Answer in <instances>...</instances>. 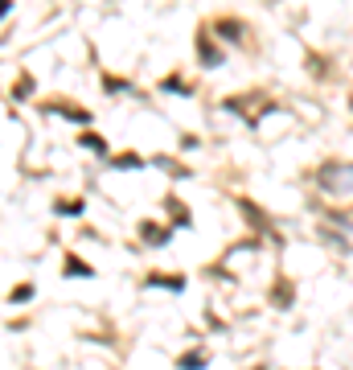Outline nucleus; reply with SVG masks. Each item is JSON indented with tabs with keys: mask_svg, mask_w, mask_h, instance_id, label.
Wrapping results in <instances>:
<instances>
[{
	"mask_svg": "<svg viewBox=\"0 0 353 370\" xmlns=\"http://www.w3.org/2000/svg\"><path fill=\"white\" fill-rule=\"evenodd\" d=\"M317 185L321 189H329V194H353V165H325L321 173H317Z\"/></svg>",
	"mask_w": 353,
	"mask_h": 370,
	"instance_id": "f257e3e1",
	"label": "nucleus"
},
{
	"mask_svg": "<svg viewBox=\"0 0 353 370\" xmlns=\"http://www.w3.org/2000/svg\"><path fill=\"white\" fill-rule=\"evenodd\" d=\"M66 272H70V276H90V268H82V259H70Z\"/></svg>",
	"mask_w": 353,
	"mask_h": 370,
	"instance_id": "39448f33",
	"label": "nucleus"
},
{
	"mask_svg": "<svg viewBox=\"0 0 353 370\" xmlns=\"http://www.w3.org/2000/svg\"><path fill=\"white\" fill-rule=\"evenodd\" d=\"M197 54H202V62H206V66H214V62H222V54H214V45H210L206 37H197Z\"/></svg>",
	"mask_w": 353,
	"mask_h": 370,
	"instance_id": "f03ea898",
	"label": "nucleus"
},
{
	"mask_svg": "<svg viewBox=\"0 0 353 370\" xmlns=\"http://www.w3.org/2000/svg\"><path fill=\"white\" fill-rule=\"evenodd\" d=\"M177 367H181V370H202V367H206V358H202V354H189V358H181Z\"/></svg>",
	"mask_w": 353,
	"mask_h": 370,
	"instance_id": "20e7f679",
	"label": "nucleus"
},
{
	"mask_svg": "<svg viewBox=\"0 0 353 370\" xmlns=\"http://www.w3.org/2000/svg\"><path fill=\"white\" fill-rule=\"evenodd\" d=\"M144 239H148V243H165L169 235H165V227H152V222H144Z\"/></svg>",
	"mask_w": 353,
	"mask_h": 370,
	"instance_id": "7ed1b4c3",
	"label": "nucleus"
}]
</instances>
